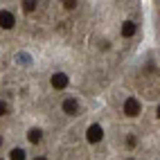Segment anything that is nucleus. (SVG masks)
Listing matches in <instances>:
<instances>
[{"mask_svg":"<svg viewBox=\"0 0 160 160\" xmlns=\"http://www.w3.org/2000/svg\"><path fill=\"white\" fill-rule=\"evenodd\" d=\"M0 27H5V29L14 27V14L12 12H0Z\"/></svg>","mask_w":160,"mask_h":160,"instance_id":"39448f33","label":"nucleus"},{"mask_svg":"<svg viewBox=\"0 0 160 160\" xmlns=\"http://www.w3.org/2000/svg\"><path fill=\"white\" fill-rule=\"evenodd\" d=\"M27 138H29V142H32V144H38V142H41V138H43V131H41V129H32V131L27 133Z\"/></svg>","mask_w":160,"mask_h":160,"instance_id":"0eeeda50","label":"nucleus"},{"mask_svg":"<svg viewBox=\"0 0 160 160\" xmlns=\"http://www.w3.org/2000/svg\"><path fill=\"white\" fill-rule=\"evenodd\" d=\"M12 160H25V149H12Z\"/></svg>","mask_w":160,"mask_h":160,"instance_id":"1a4fd4ad","label":"nucleus"},{"mask_svg":"<svg viewBox=\"0 0 160 160\" xmlns=\"http://www.w3.org/2000/svg\"><path fill=\"white\" fill-rule=\"evenodd\" d=\"M135 34V23L133 20H124V25H122V36L124 38H131Z\"/></svg>","mask_w":160,"mask_h":160,"instance_id":"423d86ee","label":"nucleus"},{"mask_svg":"<svg viewBox=\"0 0 160 160\" xmlns=\"http://www.w3.org/2000/svg\"><path fill=\"white\" fill-rule=\"evenodd\" d=\"M124 113L129 115V117H135L138 113H140V102L133 99V97H129V99L124 102Z\"/></svg>","mask_w":160,"mask_h":160,"instance_id":"f03ea898","label":"nucleus"},{"mask_svg":"<svg viewBox=\"0 0 160 160\" xmlns=\"http://www.w3.org/2000/svg\"><path fill=\"white\" fill-rule=\"evenodd\" d=\"M156 113H158V117H160V106H158V111H156Z\"/></svg>","mask_w":160,"mask_h":160,"instance_id":"4468645a","label":"nucleus"},{"mask_svg":"<svg viewBox=\"0 0 160 160\" xmlns=\"http://www.w3.org/2000/svg\"><path fill=\"white\" fill-rule=\"evenodd\" d=\"M5 113H7V104L0 102V115H5Z\"/></svg>","mask_w":160,"mask_h":160,"instance_id":"ddd939ff","label":"nucleus"},{"mask_svg":"<svg viewBox=\"0 0 160 160\" xmlns=\"http://www.w3.org/2000/svg\"><path fill=\"white\" fill-rule=\"evenodd\" d=\"M52 86H54L57 90L66 88V86H68V77H66L63 72H57V74H52Z\"/></svg>","mask_w":160,"mask_h":160,"instance_id":"20e7f679","label":"nucleus"},{"mask_svg":"<svg viewBox=\"0 0 160 160\" xmlns=\"http://www.w3.org/2000/svg\"><path fill=\"white\" fill-rule=\"evenodd\" d=\"M102 138H104V131H102L99 124H92L90 129H88V133H86V140H88L90 144H97Z\"/></svg>","mask_w":160,"mask_h":160,"instance_id":"f257e3e1","label":"nucleus"},{"mask_svg":"<svg viewBox=\"0 0 160 160\" xmlns=\"http://www.w3.org/2000/svg\"><path fill=\"white\" fill-rule=\"evenodd\" d=\"M79 111V102L74 99V97H68V99H63V113H68V115H74Z\"/></svg>","mask_w":160,"mask_h":160,"instance_id":"7ed1b4c3","label":"nucleus"},{"mask_svg":"<svg viewBox=\"0 0 160 160\" xmlns=\"http://www.w3.org/2000/svg\"><path fill=\"white\" fill-rule=\"evenodd\" d=\"M63 7H66V9H74V7H77V2H74V0H66Z\"/></svg>","mask_w":160,"mask_h":160,"instance_id":"9b49d317","label":"nucleus"},{"mask_svg":"<svg viewBox=\"0 0 160 160\" xmlns=\"http://www.w3.org/2000/svg\"><path fill=\"white\" fill-rule=\"evenodd\" d=\"M36 160H45V158H36Z\"/></svg>","mask_w":160,"mask_h":160,"instance_id":"2eb2a0df","label":"nucleus"},{"mask_svg":"<svg viewBox=\"0 0 160 160\" xmlns=\"http://www.w3.org/2000/svg\"><path fill=\"white\" fill-rule=\"evenodd\" d=\"M16 61L20 63V66H32V57L27 54V52H20V54L16 57Z\"/></svg>","mask_w":160,"mask_h":160,"instance_id":"6e6552de","label":"nucleus"},{"mask_svg":"<svg viewBox=\"0 0 160 160\" xmlns=\"http://www.w3.org/2000/svg\"><path fill=\"white\" fill-rule=\"evenodd\" d=\"M34 9H36L34 0H25V2H23V12H34Z\"/></svg>","mask_w":160,"mask_h":160,"instance_id":"9d476101","label":"nucleus"},{"mask_svg":"<svg viewBox=\"0 0 160 160\" xmlns=\"http://www.w3.org/2000/svg\"><path fill=\"white\" fill-rule=\"evenodd\" d=\"M126 144H129V147H135V138L129 135V138H126Z\"/></svg>","mask_w":160,"mask_h":160,"instance_id":"f8f14e48","label":"nucleus"}]
</instances>
